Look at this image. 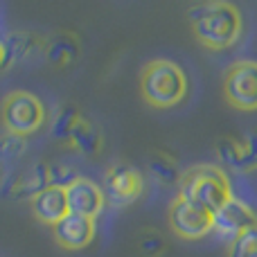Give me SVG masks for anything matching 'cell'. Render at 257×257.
Masks as SVG:
<instances>
[{
    "mask_svg": "<svg viewBox=\"0 0 257 257\" xmlns=\"http://www.w3.org/2000/svg\"><path fill=\"white\" fill-rule=\"evenodd\" d=\"M66 199H68V212L88 219H95L106 205L104 190L95 181L84 176H79L72 185L66 187Z\"/></svg>",
    "mask_w": 257,
    "mask_h": 257,
    "instance_id": "9",
    "label": "cell"
},
{
    "mask_svg": "<svg viewBox=\"0 0 257 257\" xmlns=\"http://www.w3.org/2000/svg\"><path fill=\"white\" fill-rule=\"evenodd\" d=\"M228 257H257V228L235 237L228 246Z\"/></svg>",
    "mask_w": 257,
    "mask_h": 257,
    "instance_id": "19",
    "label": "cell"
},
{
    "mask_svg": "<svg viewBox=\"0 0 257 257\" xmlns=\"http://www.w3.org/2000/svg\"><path fill=\"white\" fill-rule=\"evenodd\" d=\"M32 214L39 219L45 226H57L63 217L68 214V199H66V190L63 187H54L50 185L48 190H43L41 194H36L30 201Z\"/></svg>",
    "mask_w": 257,
    "mask_h": 257,
    "instance_id": "11",
    "label": "cell"
},
{
    "mask_svg": "<svg viewBox=\"0 0 257 257\" xmlns=\"http://www.w3.org/2000/svg\"><path fill=\"white\" fill-rule=\"evenodd\" d=\"M52 237L61 248L81 250L95 239V219L68 212L57 226H52Z\"/></svg>",
    "mask_w": 257,
    "mask_h": 257,
    "instance_id": "10",
    "label": "cell"
},
{
    "mask_svg": "<svg viewBox=\"0 0 257 257\" xmlns=\"http://www.w3.org/2000/svg\"><path fill=\"white\" fill-rule=\"evenodd\" d=\"M23 151H25V138L5 131V136L0 138V156L9 160V158H18Z\"/></svg>",
    "mask_w": 257,
    "mask_h": 257,
    "instance_id": "22",
    "label": "cell"
},
{
    "mask_svg": "<svg viewBox=\"0 0 257 257\" xmlns=\"http://www.w3.org/2000/svg\"><path fill=\"white\" fill-rule=\"evenodd\" d=\"M140 95L154 108H172L187 95V77L181 66L167 59H154L140 72Z\"/></svg>",
    "mask_w": 257,
    "mask_h": 257,
    "instance_id": "2",
    "label": "cell"
},
{
    "mask_svg": "<svg viewBox=\"0 0 257 257\" xmlns=\"http://www.w3.org/2000/svg\"><path fill=\"white\" fill-rule=\"evenodd\" d=\"M223 95L239 111H257V61L244 59L228 66L223 75Z\"/></svg>",
    "mask_w": 257,
    "mask_h": 257,
    "instance_id": "6",
    "label": "cell"
},
{
    "mask_svg": "<svg viewBox=\"0 0 257 257\" xmlns=\"http://www.w3.org/2000/svg\"><path fill=\"white\" fill-rule=\"evenodd\" d=\"M50 185H52V181H50V163H36L16 181V185L12 187V196L32 201L36 194L48 190Z\"/></svg>",
    "mask_w": 257,
    "mask_h": 257,
    "instance_id": "13",
    "label": "cell"
},
{
    "mask_svg": "<svg viewBox=\"0 0 257 257\" xmlns=\"http://www.w3.org/2000/svg\"><path fill=\"white\" fill-rule=\"evenodd\" d=\"M140 250L147 257H158L165 250V239L158 235V232H147L140 239Z\"/></svg>",
    "mask_w": 257,
    "mask_h": 257,
    "instance_id": "23",
    "label": "cell"
},
{
    "mask_svg": "<svg viewBox=\"0 0 257 257\" xmlns=\"http://www.w3.org/2000/svg\"><path fill=\"white\" fill-rule=\"evenodd\" d=\"M142 194V174L128 163H115L104 174V196L113 205H128Z\"/></svg>",
    "mask_w": 257,
    "mask_h": 257,
    "instance_id": "7",
    "label": "cell"
},
{
    "mask_svg": "<svg viewBox=\"0 0 257 257\" xmlns=\"http://www.w3.org/2000/svg\"><path fill=\"white\" fill-rule=\"evenodd\" d=\"M149 169L163 185H178V181H181V174L176 169V160L169 154H163V151H156L149 158Z\"/></svg>",
    "mask_w": 257,
    "mask_h": 257,
    "instance_id": "16",
    "label": "cell"
},
{
    "mask_svg": "<svg viewBox=\"0 0 257 257\" xmlns=\"http://www.w3.org/2000/svg\"><path fill=\"white\" fill-rule=\"evenodd\" d=\"M68 142H70V147L77 149L79 154L95 156V154H99V149H102V133H99V128L95 126L88 117L81 115L79 120H77L75 128H72Z\"/></svg>",
    "mask_w": 257,
    "mask_h": 257,
    "instance_id": "15",
    "label": "cell"
},
{
    "mask_svg": "<svg viewBox=\"0 0 257 257\" xmlns=\"http://www.w3.org/2000/svg\"><path fill=\"white\" fill-rule=\"evenodd\" d=\"M0 122L5 131L14 136H32L36 133L45 122V106L36 95L27 90H14L5 95L0 104Z\"/></svg>",
    "mask_w": 257,
    "mask_h": 257,
    "instance_id": "4",
    "label": "cell"
},
{
    "mask_svg": "<svg viewBox=\"0 0 257 257\" xmlns=\"http://www.w3.org/2000/svg\"><path fill=\"white\" fill-rule=\"evenodd\" d=\"M79 178V174L70 167V165H63V163H50V181H52L54 187H63L66 190L68 185Z\"/></svg>",
    "mask_w": 257,
    "mask_h": 257,
    "instance_id": "20",
    "label": "cell"
},
{
    "mask_svg": "<svg viewBox=\"0 0 257 257\" xmlns=\"http://www.w3.org/2000/svg\"><path fill=\"white\" fill-rule=\"evenodd\" d=\"M241 145H244V154H241L239 172H253L257 169V133L241 136Z\"/></svg>",
    "mask_w": 257,
    "mask_h": 257,
    "instance_id": "21",
    "label": "cell"
},
{
    "mask_svg": "<svg viewBox=\"0 0 257 257\" xmlns=\"http://www.w3.org/2000/svg\"><path fill=\"white\" fill-rule=\"evenodd\" d=\"M7 63H16V61H27V59L43 54L45 50V39H41L39 34H27V32H14L9 34L7 43Z\"/></svg>",
    "mask_w": 257,
    "mask_h": 257,
    "instance_id": "14",
    "label": "cell"
},
{
    "mask_svg": "<svg viewBox=\"0 0 257 257\" xmlns=\"http://www.w3.org/2000/svg\"><path fill=\"white\" fill-rule=\"evenodd\" d=\"M187 16L196 41L210 50H226L241 36V12L230 3H201Z\"/></svg>",
    "mask_w": 257,
    "mask_h": 257,
    "instance_id": "1",
    "label": "cell"
},
{
    "mask_svg": "<svg viewBox=\"0 0 257 257\" xmlns=\"http://www.w3.org/2000/svg\"><path fill=\"white\" fill-rule=\"evenodd\" d=\"M79 54V41L72 32H57V34L45 39L43 57L50 66L54 68H66Z\"/></svg>",
    "mask_w": 257,
    "mask_h": 257,
    "instance_id": "12",
    "label": "cell"
},
{
    "mask_svg": "<svg viewBox=\"0 0 257 257\" xmlns=\"http://www.w3.org/2000/svg\"><path fill=\"white\" fill-rule=\"evenodd\" d=\"M167 221L169 228L174 230V235L181 237V239H203L205 235L214 230V219L212 212L203 205L194 203V201H187V199H176L172 201L169 205V212H167Z\"/></svg>",
    "mask_w": 257,
    "mask_h": 257,
    "instance_id": "5",
    "label": "cell"
},
{
    "mask_svg": "<svg viewBox=\"0 0 257 257\" xmlns=\"http://www.w3.org/2000/svg\"><path fill=\"white\" fill-rule=\"evenodd\" d=\"M178 196L208 208L210 212H217L223 203L232 199V187L226 172L217 165H194L181 174L178 181Z\"/></svg>",
    "mask_w": 257,
    "mask_h": 257,
    "instance_id": "3",
    "label": "cell"
},
{
    "mask_svg": "<svg viewBox=\"0 0 257 257\" xmlns=\"http://www.w3.org/2000/svg\"><path fill=\"white\" fill-rule=\"evenodd\" d=\"M214 219V230L221 232L226 237H239L241 232L257 228V214L246 201L232 196L228 203H223L217 212H212Z\"/></svg>",
    "mask_w": 257,
    "mask_h": 257,
    "instance_id": "8",
    "label": "cell"
},
{
    "mask_svg": "<svg viewBox=\"0 0 257 257\" xmlns=\"http://www.w3.org/2000/svg\"><path fill=\"white\" fill-rule=\"evenodd\" d=\"M7 66V50H5V41H0V68Z\"/></svg>",
    "mask_w": 257,
    "mask_h": 257,
    "instance_id": "24",
    "label": "cell"
},
{
    "mask_svg": "<svg viewBox=\"0 0 257 257\" xmlns=\"http://www.w3.org/2000/svg\"><path fill=\"white\" fill-rule=\"evenodd\" d=\"M79 111H77L75 106H63L61 111H59L57 120L52 122V136L57 138V140H63L68 142V138H70L72 128H75L77 120H79Z\"/></svg>",
    "mask_w": 257,
    "mask_h": 257,
    "instance_id": "18",
    "label": "cell"
},
{
    "mask_svg": "<svg viewBox=\"0 0 257 257\" xmlns=\"http://www.w3.org/2000/svg\"><path fill=\"white\" fill-rule=\"evenodd\" d=\"M241 154H244V145H241V138H219L217 142V156L228 163L230 167L239 169L241 167Z\"/></svg>",
    "mask_w": 257,
    "mask_h": 257,
    "instance_id": "17",
    "label": "cell"
}]
</instances>
